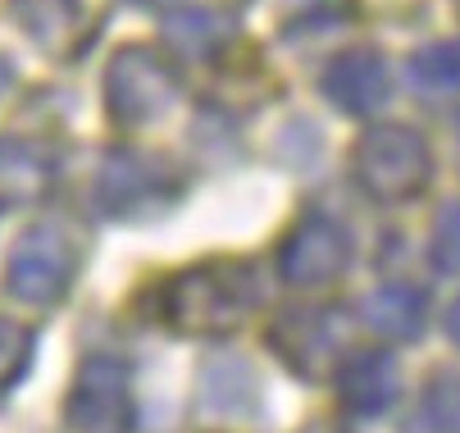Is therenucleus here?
I'll list each match as a JSON object with an SVG mask.
<instances>
[{"mask_svg": "<svg viewBox=\"0 0 460 433\" xmlns=\"http://www.w3.org/2000/svg\"><path fill=\"white\" fill-rule=\"evenodd\" d=\"M265 301L260 270L246 256H210L155 283L151 311L169 333L182 338H228Z\"/></svg>", "mask_w": 460, "mask_h": 433, "instance_id": "nucleus-1", "label": "nucleus"}, {"mask_svg": "<svg viewBox=\"0 0 460 433\" xmlns=\"http://www.w3.org/2000/svg\"><path fill=\"white\" fill-rule=\"evenodd\" d=\"M182 101V74L173 65V55L146 41H128L110 55L105 65V114L114 128L137 133L151 128L173 105Z\"/></svg>", "mask_w": 460, "mask_h": 433, "instance_id": "nucleus-2", "label": "nucleus"}, {"mask_svg": "<svg viewBox=\"0 0 460 433\" xmlns=\"http://www.w3.org/2000/svg\"><path fill=\"white\" fill-rule=\"evenodd\" d=\"M351 178L374 206H406L429 192L433 151L406 123H374L351 146Z\"/></svg>", "mask_w": 460, "mask_h": 433, "instance_id": "nucleus-3", "label": "nucleus"}, {"mask_svg": "<svg viewBox=\"0 0 460 433\" xmlns=\"http://www.w3.org/2000/svg\"><path fill=\"white\" fill-rule=\"evenodd\" d=\"M178 197H182L178 164L155 151H133V146L105 151L96 188H92L96 210L114 224H137L146 215H164Z\"/></svg>", "mask_w": 460, "mask_h": 433, "instance_id": "nucleus-4", "label": "nucleus"}, {"mask_svg": "<svg viewBox=\"0 0 460 433\" xmlns=\"http://www.w3.org/2000/svg\"><path fill=\"white\" fill-rule=\"evenodd\" d=\"M78 237L59 219H37L32 228L19 233L10 265H5V292L23 305H59L78 278Z\"/></svg>", "mask_w": 460, "mask_h": 433, "instance_id": "nucleus-5", "label": "nucleus"}, {"mask_svg": "<svg viewBox=\"0 0 460 433\" xmlns=\"http://www.w3.org/2000/svg\"><path fill=\"white\" fill-rule=\"evenodd\" d=\"M351 256L356 242L347 224L328 210H305L279 242V278L288 287H323L351 270Z\"/></svg>", "mask_w": 460, "mask_h": 433, "instance_id": "nucleus-6", "label": "nucleus"}, {"mask_svg": "<svg viewBox=\"0 0 460 433\" xmlns=\"http://www.w3.org/2000/svg\"><path fill=\"white\" fill-rule=\"evenodd\" d=\"M64 415H69L78 433H133L137 402H133V369H128V360L110 351L87 356L78 365Z\"/></svg>", "mask_w": 460, "mask_h": 433, "instance_id": "nucleus-7", "label": "nucleus"}, {"mask_svg": "<svg viewBox=\"0 0 460 433\" xmlns=\"http://www.w3.org/2000/svg\"><path fill=\"white\" fill-rule=\"evenodd\" d=\"M347 338L342 305H296L283 311L270 329V347L283 356V365L301 379H323L328 365H338Z\"/></svg>", "mask_w": 460, "mask_h": 433, "instance_id": "nucleus-8", "label": "nucleus"}, {"mask_svg": "<svg viewBox=\"0 0 460 433\" xmlns=\"http://www.w3.org/2000/svg\"><path fill=\"white\" fill-rule=\"evenodd\" d=\"M319 96L347 119H369L392 101V65L378 46H347L319 74Z\"/></svg>", "mask_w": 460, "mask_h": 433, "instance_id": "nucleus-9", "label": "nucleus"}, {"mask_svg": "<svg viewBox=\"0 0 460 433\" xmlns=\"http://www.w3.org/2000/svg\"><path fill=\"white\" fill-rule=\"evenodd\" d=\"M333 388H338V402L351 415H383L392 402L402 397V365L383 347L347 351L333 365Z\"/></svg>", "mask_w": 460, "mask_h": 433, "instance_id": "nucleus-10", "label": "nucleus"}, {"mask_svg": "<svg viewBox=\"0 0 460 433\" xmlns=\"http://www.w3.org/2000/svg\"><path fill=\"white\" fill-rule=\"evenodd\" d=\"M59 178L55 155L32 137H0V210H23L50 197Z\"/></svg>", "mask_w": 460, "mask_h": 433, "instance_id": "nucleus-11", "label": "nucleus"}, {"mask_svg": "<svg viewBox=\"0 0 460 433\" xmlns=\"http://www.w3.org/2000/svg\"><path fill=\"white\" fill-rule=\"evenodd\" d=\"M360 324L383 342H415L429 329V292L415 283H383L360 301Z\"/></svg>", "mask_w": 460, "mask_h": 433, "instance_id": "nucleus-12", "label": "nucleus"}, {"mask_svg": "<svg viewBox=\"0 0 460 433\" xmlns=\"http://www.w3.org/2000/svg\"><path fill=\"white\" fill-rule=\"evenodd\" d=\"M14 19L46 55H78L92 41L83 0H14Z\"/></svg>", "mask_w": 460, "mask_h": 433, "instance_id": "nucleus-13", "label": "nucleus"}, {"mask_svg": "<svg viewBox=\"0 0 460 433\" xmlns=\"http://www.w3.org/2000/svg\"><path fill=\"white\" fill-rule=\"evenodd\" d=\"M228 37H233V23L219 19L215 10L182 5V10L164 14V41H169L182 59H206V55H215Z\"/></svg>", "mask_w": 460, "mask_h": 433, "instance_id": "nucleus-14", "label": "nucleus"}, {"mask_svg": "<svg viewBox=\"0 0 460 433\" xmlns=\"http://www.w3.org/2000/svg\"><path fill=\"white\" fill-rule=\"evenodd\" d=\"M406 74L420 92H460V37L420 46L406 59Z\"/></svg>", "mask_w": 460, "mask_h": 433, "instance_id": "nucleus-15", "label": "nucleus"}, {"mask_svg": "<svg viewBox=\"0 0 460 433\" xmlns=\"http://www.w3.org/2000/svg\"><path fill=\"white\" fill-rule=\"evenodd\" d=\"M32 351H37V333L23 320L0 315V393H10L28 375Z\"/></svg>", "mask_w": 460, "mask_h": 433, "instance_id": "nucleus-16", "label": "nucleus"}, {"mask_svg": "<svg viewBox=\"0 0 460 433\" xmlns=\"http://www.w3.org/2000/svg\"><path fill=\"white\" fill-rule=\"evenodd\" d=\"M429 261L438 274L460 278V201H447L429 233Z\"/></svg>", "mask_w": 460, "mask_h": 433, "instance_id": "nucleus-17", "label": "nucleus"}, {"mask_svg": "<svg viewBox=\"0 0 460 433\" xmlns=\"http://www.w3.org/2000/svg\"><path fill=\"white\" fill-rule=\"evenodd\" d=\"M424 415L433 420V433H460V384L442 379L424 397Z\"/></svg>", "mask_w": 460, "mask_h": 433, "instance_id": "nucleus-18", "label": "nucleus"}, {"mask_svg": "<svg viewBox=\"0 0 460 433\" xmlns=\"http://www.w3.org/2000/svg\"><path fill=\"white\" fill-rule=\"evenodd\" d=\"M442 333H447V338L460 347V296L447 305V315H442Z\"/></svg>", "mask_w": 460, "mask_h": 433, "instance_id": "nucleus-19", "label": "nucleus"}, {"mask_svg": "<svg viewBox=\"0 0 460 433\" xmlns=\"http://www.w3.org/2000/svg\"><path fill=\"white\" fill-rule=\"evenodd\" d=\"M301 433H347V429H342V424H328V420H310Z\"/></svg>", "mask_w": 460, "mask_h": 433, "instance_id": "nucleus-20", "label": "nucleus"}, {"mask_svg": "<svg viewBox=\"0 0 460 433\" xmlns=\"http://www.w3.org/2000/svg\"><path fill=\"white\" fill-rule=\"evenodd\" d=\"M10 83V65H5V59H0V87H5Z\"/></svg>", "mask_w": 460, "mask_h": 433, "instance_id": "nucleus-21", "label": "nucleus"}, {"mask_svg": "<svg viewBox=\"0 0 460 433\" xmlns=\"http://www.w3.org/2000/svg\"><path fill=\"white\" fill-rule=\"evenodd\" d=\"M137 5H160V0H137Z\"/></svg>", "mask_w": 460, "mask_h": 433, "instance_id": "nucleus-22", "label": "nucleus"}, {"mask_svg": "<svg viewBox=\"0 0 460 433\" xmlns=\"http://www.w3.org/2000/svg\"><path fill=\"white\" fill-rule=\"evenodd\" d=\"M233 5H242V0H233Z\"/></svg>", "mask_w": 460, "mask_h": 433, "instance_id": "nucleus-23", "label": "nucleus"}]
</instances>
